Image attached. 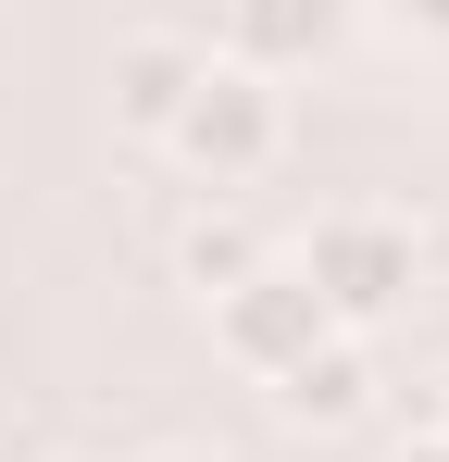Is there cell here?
<instances>
[{"label": "cell", "instance_id": "cell-7", "mask_svg": "<svg viewBox=\"0 0 449 462\" xmlns=\"http://www.w3.org/2000/svg\"><path fill=\"white\" fill-rule=\"evenodd\" d=\"M175 263H188V288H200V300H224V288H250V275H262L275 250L237 226V213H200V226L175 237Z\"/></svg>", "mask_w": 449, "mask_h": 462}, {"label": "cell", "instance_id": "cell-10", "mask_svg": "<svg viewBox=\"0 0 449 462\" xmlns=\"http://www.w3.org/2000/svg\"><path fill=\"white\" fill-rule=\"evenodd\" d=\"M138 462H213V450H138Z\"/></svg>", "mask_w": 449, "mask_h": 462}, {"label": "cell", "instance_id": "cell-2", "mask_svg": "<svg viewBox=\"0 0 449 462\" xmlns=\"http://www.w3.org/2000/svg\"><path fill=\"white\" fill-rule=\"evenodd\" d=\"M162 151L188 162L200 188H250L262 162L288 151V88H275V76H250V63H224V51H213V63H200V88L175 100Z\"/></svg>", "mask_w": 449, "mask_h": 462}, {"label": "cell", "instance_id": "cell-11", "mask_svg": "<svg viewBox=\"0 0 449 462\" xmlns=\"http://www.w3.org/2000/svg\"><path fill=\"white\" fill-rule=\"evenodd\" d=\"M437 438H449V425H437Z\"/></svg>", "mask_w": 449, "mask_h": 462}, {"label": "cell", "instance_id": "cell-6", "mask_svg": "<svg viewBox=\"0 0 449 462\" xmlns=\"http://www.w3.org/2000/svg\"><path fill=\"white\" fill-rule=\"evenodd\" d=\"M362 400H374V350H362V337H325L312 363L275 375V412H288V425H350Z\"/></svg>", "mask_w": 449, "mask_h": 462}, {"label": "cell", "instance_id": "cell-1", "mask_svg": "<svg viewBox=\"0 0 449 462\" xmlns=\"http://www.w3.org/2000/svg\"><path fill=\"white\" fill-rule=\"evenodd\" d=\"M288 275L325 300V325H337V337H374L387 312L412 300V275H425V237L399 226V213H325V226L299 237V263H288Z\"/></svg>", "mask_w": 449, "mask_h": 462}, {"label": "cell", "instance_id": "cell-8", "mask_svg": "<svg viewBox=\"0 0 449 462\" xmlns=\"http://www.w3.org/2000/svg\"><path fill=\"white\" fill-rule=\"evenodd\" d=\"M387 13H399L412 38H449V0H387Z\"/></svg>", "mask_w": 449, "mask_h": 462}, {"label": "cell", "instance_id": "cell-3", "mask_svg": "<svg viewBox=\"0 0 449 462\" xmlns=\"http://www.w3.org/2000/svg\"><path fill=\"white\" fill-rule=\"evenodd\" d=\"M325 337H337V325H325V300L299 288L288 263H262L250 288H224V300H213V350L237 363V375H262V387L288 375V363H312Z\"/></svg>", "mask_w": 449, "mask_h": 462}, {"label": "cell", "instance_id": "cell-9", "mask_svg": "<svg viewBox=\"0 0 449 462\" xmlns=\"http://www.w3.org/2000/svg\"><path fill=\"white\" fill-rule=\"evenodd\" d=\"M399 462H449V438H412V450H399Z\"/></svg>", "mask_w": 449, "mask_h": 462}, {"label": "cell", "instance_id": "cell-4", "mask_svg": "<svg viewBox=\"0 0 449 462\" xmlns=\"http://www.w3.org/2000/svg\"><path fill=\"white\" fill-rule=\"evenodd\" d=\"M350 13H362V0H224V63L299 76V63H325V51L350 38Z\"/></svg>", "mask_w": 449, "mask_h": 462}, {"label": "cell", "instance_id": "cell-12", "mask_svg": "<svg viewBox=\"0 0 449 462\" xmlns=\"http://www.w3.org/2000/svg\"><path fill=\"white\" fill-rule=\"evenodd\" d=\"M63 462H75V450H63Z\"/></svg>", "mask_w": 449, "mask_h": 462}, {"label": "cell", "instance_id": "cell-5", "mask_svg": "<svg viewBox=\"0 0 449 462\" xmlns=\"http://www.w3.org/2000/svg\"><path fill=\"white\" fill-rule=\"evenodd\" d=\"M200 63H213V38H175V25H138V38L113 51V125H138V138H162V125H175V100L200 88Z\"/></svg>", "mask_w": 449, "mask_h": 462}]
</instances>
